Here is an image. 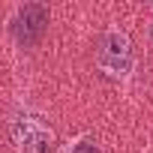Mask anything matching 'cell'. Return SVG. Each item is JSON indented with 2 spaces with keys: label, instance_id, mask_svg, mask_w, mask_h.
<instances>
[{
  "label": "cell",
  "instance_id": "obj_1",
  "mask_svg": "<svg viewBox=\"0 0 153 153\" xmlns=\"http://www.w3.org/2000/svg\"><path fill=\"white\" fill-rule=\"evenodd\" d=\"M96 63L108 78H126L135 63L132 39L123 30H105L96 42Z\"/></svg>",
  "mask_w": 153,
  "mask_h": 153
},
{
  "label": "cell",
  "instance_id": "obj_4",
  "mask_svg": "<svg viewBox=\"0 0 153 153\" xmlns=\"http://www.w3.org/2000/svg\"><path fill=\"white\" fill-rule=\"evenodd\" d=\"M72 153H99V147L90 144V141H78V144L72 147Z\"/></svg>",
  "mask_w": 153,
  "mask_h": 153
},
{
  "label": "cell",
  "instance_id": "obj_3",
  "mask_svg": "<svg viewBox=\"0 0 153 153\" xmlns=\"http://www.w3.org/2000/svg\"><path fill=\"white\" fill-rule=\"evenodd\" d=\"M45 27H48V6H42V3L18 6V12L12 18V33L21 45H36L45 36Z\"/></svg>",
  "mask_w": 153,
  "mask_h": 153
},
{
  "label": "cell",
  "instance_id": "obj_2",
  "mask_svg": "<svg viewBox=\"0 0 153 153\" xmlns=\"http://www.w3.org/2000/svg\"><path fill=\"white\" fill-rule=\"evenodd\" d=\"M9 135H12L18 153H51V147H54V132L42 120L27 117V114H18L9 120Z\"/></svg>",
  "mask_w": 153,
  "mask_h": 153
}]
</instances>
